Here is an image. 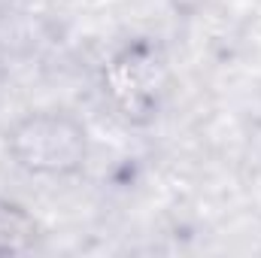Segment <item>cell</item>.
Masks as SVG:
<instances>
[{"label": "cell", "mask_w": 261, "mask_h": 258, "mask_svg": "<svg viewBox=\"0 0 261 258\" xmlns=\"http://www.w3.org/2000/svg\"><path fill=\"white\" fill-rule=\"evenodd\" d=\"M6 152L24 173L67 179L88 161V131L67 110H37L12 122Z\"/></svg>", "instance_id": "obj_1"}, {"label": "cell", "mask_w": 261, "mask_h": 258, "mask_svg": "<svg viewBox=\"0 0 261 258\" xmlns=\"http://www.w3.org/2000/svg\"><path fill=\"white\" fill-rule=\"evenodd\" d=\"M203 3H206V0H170V6H173L176 12H182V15H195Z\"/></svg>", "instance_id": "obj_4"}, {"label": "cell", "mask_w": 261, "mask_h": 258, "mask_svg": "<svg viewBox=\"0 0 261 258\" xmlns=\"http://www.w3.org/2000/svg\"><path fill=\"white\" fill-rule=\"evenodd\" d=\"M40 240V222L15 200L0 197V258L31 252Z\"/></svg>", "instance_id": "obj_3"}, {"label": "cell", "mask_w": 261, "mask_h": 258, "mask_svg": "<svg viewBox=\"0 0 261 258\" xmlns=\"http://www.w3.org/2000/svg\"><path fill=\"white\" fill-rule=\"evenodd\" d=\"M103 94L110 107L134 125H146L158 116L167 85H170V64L158 40L134 37L119 46L100 73Z\"/></svg>", "instance_id": "obj_2"}]
</instances>
